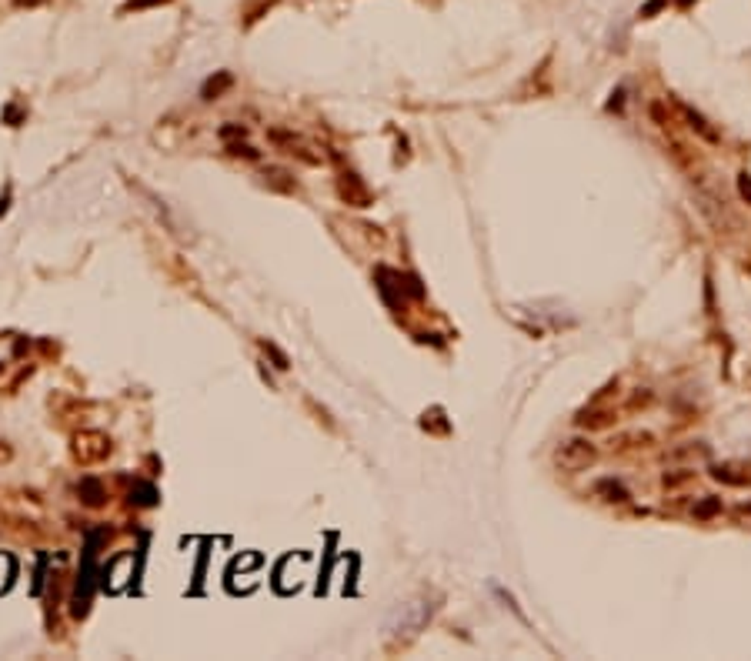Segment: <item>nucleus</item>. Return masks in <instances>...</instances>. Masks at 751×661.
<instances>
[{
    "mask_svg": "<svg viewBox=\"0 0 751 661\" xmlns=\"http://www.w3.org/2000/svg\"><path fill=\"white\" fill-rule=\"evenodd\" d=\"M598 461V448L588 437H568L554 448V464L568 474H581Z\"/></svg>",
    "mask_w": 751,
    "mask_h": 661,
    "instance_id": "1",
    "label": "nucleus"
},
{
    "mask_svg": "<svg viewBox=\"0 0 751 661\" xmlns=\"http://www.w3.org/2000/svg\"><path fill=\"white\" fill-rule=\"evenodd\" d=\"M341 197L351 204V208H368L371 204V190L357 181V174H341Z\"/></svg>",
    "mask_w": 751,
    "mask_h": 661,
    "instance_id": "2",
    "label": "nucleus"
},
{
    "mask_svg": "<svg viewBox=\"0 0 751 661\" xmlns=\"http://www.w3.org/2000/svg\"><path fill=\"white\" fill-rule=\"evenodd\" d=\"M675 107H678V114L688 120V127H691L698 137H705L708 144H718V131H714L712 124H708V120H705V117H701L695 107H688V104H681V100H675Z\"/></svg>",
    "mask_w": 751,
    "mask_h": 661,
    "instance_id": "3",
    "label": "nucleus"
},
{
    "mask_svg": "<svg viewBox=\"0 0 751 661\" xmlns=\"http://www.w3.org/2000/svg\"><path fill=\"white\" fill-rule=\"evenodd\" d=\"M574 421H578V428H588V431H604V428L615 424V411H608V408H588V411H581Z\"/></svg>",
    "mask_w": 751,
    "mask_h": 661,
    "instance_id": "4",
    "label": "nucleus"
},
{
    "mask_svg": "<svg viewBox=\"0 0 751 661\" xmlns=\"http://www.w3.org/2000/svg\"><path fill=\"white\" fill-rule=\"evenodd\" d=\"M595 491L604 498V501H628L631 494H628V488L621 485V481H611V478H604V481H598V488Z\"/></svg>",
    "mask_w": 751,
    "mask_h": 661,
    "instance_id": "5",
    "label": "nucleus"
},
{
    "mask_svg": "<svg viewBox=\"0 0 751 661\" xmlns=\"http://www.w3.org/2000/svg\"><path fill=\"white\" fill-rule=\"evenodd\" d=\"M230 84H234V77L227 74V71H221V74L217 77H210V80H207L204 84V91H201V94H204V100H214V97H221L227 91V87H230Z\"/></svg>",
    "mask_w": 751,
    "mask_h": 661,
    "instance_id": "6",
    "label": "nucleus"
},
{
    "mask_svg": "<svg viewBox=\"0 0 751 661\" xmlns=\"http://www.w3.org/2000/svg\"><path fill=\"white\" fill-rule=\"evenodd\" d=\"M721 511V498H705V501H698L695 505V518L698 521H708V518H714Z\"/></svg>",
    "mask_w": 751,
    "mask_h": 661,
    "instance_id": "7",
    "label": "nucleus"
},
{
    "mask_svg": "<svg viewBox=\"0 0 751 661\" xmlns=\"http://www.w3.org/2000/svg\"><path fill=\"white\" fill-rule=\"evenodd\" d=\"M441 415H444L441 408H431V411H424V421H421V424H424V428H434L437 435H448V424H444V421H437Z\"/></svg>",
    "mask_w": 751,
    "mask_h": 661,
    "instance_id": "8",
    "label": "nucleus"
},
{
    "mask_svg": "<svg viewBox=\"0 0 751 661\" xmlns=\"http://www.w3.org/2000/svg\"><path fill=\"white\" fill-rule=\"evenodd\" d=\"M80 491L87 494V498H84V501H87V505H100V485H97L94 478H87V481H84V485H80Z\"/></svg>",
    "mask_w": 751,
    "mask_h": 661,
    "instance_id": "9",
    "label": "nucleus"
},
{
    "mask_svg": "<svg viewBox=\"0 0 751 661\" xmlns=\"http://www.w3.org/2000/svg\"><path fill=\"white\" fill-rule=\"evenodd\" d=\"M661 7H668V0H648V3L641 7V14H638V17H644V20H648V17H655V14H658V10H661Z\"/></svg>",
    "mask_w": 751,
    "mask_h": 661,
    "instance_id": "10",
    "label": "nucleus"
},
{
    "mask_svg": "<svg viewBox=\"0 0 751 661\" xmlns=\"http://www.w3.org/2000/svg\"><path fill=\"white\" fill-rule=\"evenodd\" d=\"M738 194H741V197L751 204V174H748V170H745V174H738Z\"/></svg>",
    "mask_w": 751,
    "mask_h": 661,
    "instance_id": "11",
    "label": "nucleus"
},
{
    "mask_svg": "<svg viewBox=\"0 0 751 661\" xmlns=\"http://www.w3.org/2000/svg\"><path fill=\"white\" fill-rule=\"evenodd\" d=\"M261 347H264V351H267V354H271L274 361H278V368H281V371H284V368H291V364H287V358H284V354L278 351V347H274V344H267V341H264Z\"/></svg>",
    "mask_w": 751,
    "mask_h": 661,
    "instance_id": "12",
    "label": "nucleus"
},
{
    "mask_svg": "<svg viewBox=\"0 0 751 661\" xmlns=\"http://www.w3.org/2000/svg\"><path fill=\"white\" fill-rule=\"evenodd\" d=\"M695 471H678V474H664V488H675V485H681V481H688Z\"/></svg>",
    "mask_w": 751,
    "mask_h": 661,
    "instance_id": "13",
    "label": "nucleus"
},
{
    "mask_svg": "<svg viewBox=\"0 0 751 661\" xmlns=\"http://www.w3.org/2000/svg\"><path fill=\"white\" fill-rule=\"evenodd\" d=\"M227 151L234 154V157H241V154H244V157H257V151H254V147H247V144H230Z\"/></svg>",
    "mask_w": 751,
    "mask_h": 661,
    "instance_id": "14",
    "label": "nucleus"
},
{
    "mask_svg": "<svg viewBox=\"0 0 751 661\" xmlns=\"http://www.w3.org/2000/svg\"><path fill=\"white\" fill-rule=\"evenodd\" d=\"M244 127H221V137H244Z\"/></svg>",
    "mask_w": 751,
    "mask_h": 661,
    "instance_id": "15",
    "label": "nucleus"
},
{
    "mask_svg": "<svg viewBox=\"0 0 751 661\" xmlns=\"http://www.w3.org/2000/svg\"><path fill=\"white\" fill-rule=\"evenodd\" d=\"M150 3H168V0H131V7H150Z\"/></svg>",
    "mask_w": 751,
    "mask_h": 661,
    "instance_id": "16",
    "label": "nucleus"
},
{
    "mask_svg": "<svg viewBox=\"0 0 751 661\" xmlns=\"http://www.w3.org/2000/svg\"><path fill=\"white\" fill-rule=\"evenodd\" d=\"M17 7H37V3H44V0H14Z\"/></svg>",
    "mask_w": 751,
    "mask_h": 661,
    "instance_id": "17",
    "label": "nucleus"
},
{
    "mask_svg": "<svg viewBox=\"0 0 751 661\" xmlns=\"http://www.w3.org/2000/svg\"><path fill=\"white\" fill-rule=\"evenodd\" d=\"M678 7H691V0H675Z\"/></svg>",
    "mask_w": 751,
    "mask_h": 661,
    "instance_id": "18",
    "label": "nucleus"
}]
</instances>
